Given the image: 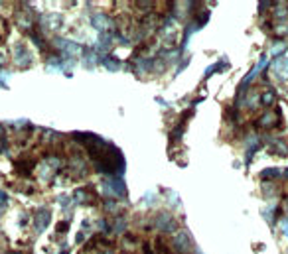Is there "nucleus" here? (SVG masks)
<instances>
[{
    "instance_id": "obj_1",
    "label": "nucleus",
    "mask_w": 288,
    "mask_h": 254,
    "mask_svg": "<svg viewBox=\"0 0 288 254\" xmlns=\"http://www.w3.org/2000/svg\"><path fill=\"white\" fill-rule=\"evenodd\" d=\"M172 248L180 254H189L191 250H194V242H191L189 234L185 231H180L174 238H172Z\"/></svg>"
},
{
    "instance_id": "obj_2",
    "label": "nucleus",
    "mask_w": 288,
    "mask_h": 254,
    "mask_svg": "<svg viewBox=\"0 0 288 254\" xmlns=\"http://www.w3.org/2000/svg\"><path fill=\"white\" fill-rule=\"evenodd\" d=\"M103 191H105V195H109V197H124V195H126V187H124L123 179H109V181L105 183Z\"/></svg>"
},
{
    "instance_id": "obj_3",
    "label": "nucleus",
    "mask_w": 288,
    "mask_h": 254,
    "mask_svg": "<svg viewBox=\"0 0 288 254\" xmlns=\"http://www.w3.org/2000/svg\"><path fill=\"white\" fill-rule=\"evenodd\" d=\"M288 59L286 58H278L276 61H274V65H272V69H274V73L280 77V79H288Z\"/></svg>"
},
{
    "instance_id": "obj_4",
    "label": "nucleus",
    "mask_w": 288,
    "mask_h": 254,
    "mask_svg": "<svg viewBox=\"0 0 288 254\" xmlns=\"http://www.w3.org/2000/svg\"><path fill=\"white\" fill-rule=\"evenodd\" d=\"M276 120H280V117H278V115H274V113H265V115L261 117V120H259V126L268 130V128H272V126H274V122H276Z\"/></svg>"
},
{
    "instance_id": "obj_5",
    "label": "nucleus",
    "mask_w": 288,
    "mask_h": 254,
    "mask_svg": "<svg viewBox=\"0 0 288 254\" xmlns=\"http://www.w3.org/2000/svg\"><path fill=\"white\" fill-rule=\"evenodd\" d=\"M47 221H50V213H47L45 209H40L38 215H36V225H38V231H43Z\"/></svg>"
},
{
    "instance_id": "obj_6",
    "label": "nucleus",
    "mask_w": 288,
    "mask_h": 254,
    "mask_svg": "<svg viewBox=\"0 0 288 254\" xmlns=\"http://www.w3.org/2000/svg\"><path fill=\"white\" fill-rule=\"evenodd\" d=\"M274 100H276V93H274L272 89H268V91H265L263 97H261V105L270 107V105H274Z\"/></svg>"
},
{
    "instance_id": "obj_7",
    "label": "nucleus",
    "mask_w": 288,
    "mask_h": 254,
    "mask_svg": "<svg viewBox=\"0 0 288 254\" xmlns=\"http://www.w3.org/2000/svg\"><path fill=\"white\" fill-rule=\"evenodd\" d=\"M265 63H267V58H261V61H259V63L255 65V69H253V71H251V73L247 75V79H245V83H247V81H251V79H253V77H255V75H257V73H259V71H261V69L265 67Z\"/></svg>"
},
{
    "instance_id": "obj_8",
    "label": "nucleus",
    "mask_w": 288,
    "mask_h": 254,
    "mask_svg": "<svg viewBox=\"0 0 288 254\" xmlns=\"http://www.w3.org/2000/svg\"><path fill=\"white\" fill-rule=\"evenodd\" d=\"M101 61H103V63H105V65H107L111 71H117V69H119V61H117V59H113L111 56H109V58H103Z\"/></svg>"
},
{
    "instance_id": "obj_9",
    "label": "nucleus",
    "mask_w": 288,
    "mask_h": 254,
    "mask_svg": "<svg viewBox=\"0 0 288 254\" xmlns=\"http://www.w3.org/2000/svg\"><path fill=\"white\" fill-rule=\"evenodd\" d=\"M276 176H278V172H276V170H272V168H270V170L261 172V179H265V181H267L268 177H276Z\"/></svg>"
},
{
    "instance_id": "obj_10",
    "label": "nucleus",
    "mask_w": 288,
    "mask_h": 254,
    "mask_svg": "<svg viewBox=\"0 0 288 254\" xmlns=\"http://www.w3.org/2000/svg\"><path fill=\"white\" fill-rule=\"evenodd\" d=\"M282 233H284V236H288V219L282 221Z\"/></svg>"
},
{
    "instance_id": "obj_11",
    "label": "nucleus",
    "mask_w": 288,
    "mask_h": 254,
    "mask_svg": "<svg viewBox=\"0 0 288 254\" xmlns=\"http://www.w3.org/2000/svg\"><path fill=\"white\" fill-rule=\"evenodd\" d=\"M142 252H144V254H152V250H150V246H148V244H144V248H142Z\"/></svg>"
},
{
    "instance_id": "obj_12",
    "label": "nucleus",
    "mask_w": 288,
    "mask_h": 254,
    "mask_svg": "<svg viewBox=\"0 0 288 254\" xmlns=\"http://www.w3.org/2000/svg\"><path fill=\"white\" fill-rule=\"evenodd\" d=\"M286 207H288V201H286Z\"/></svg>"
}]
</instances>
